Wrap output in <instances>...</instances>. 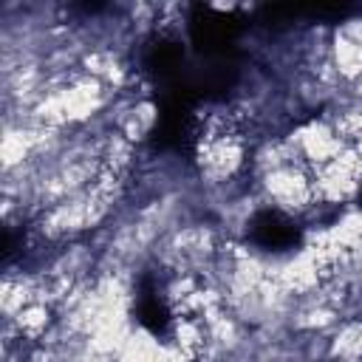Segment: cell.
Here are the masks:
<instances>
[{
  "mask_svg": "<svg viewBox=\"0 0 362 362\" xmlns=\"http://www.w3.org/2000/svg\"><path fill=\"white\" fill-rule=\"evenodd\" d=\"M187 28L198 57H221V54H232V45L240 34V17L229 11H218L204 3H192Z\"/></svg>",
  "mask_w": 362,
  "mask_h": 362,
  "instance_id": "1",
  "label": "cell"
},
{
  "mask_svg": "<svg viewBox=\"0 0 362 362\" xmlns=\"http://www.w3.org/2000/svg\"><path fill=\"white\" fill-rule=\"evenodd\" d=\"M249 240L260 249H272V252H283V249H294L300 243V229L291 218H286L277 209H263L249 221Z\"/></svg>",
  "mask_w": 362,
  "mask_h": 362,
  "instance_id": "3",
  "label": "cell"
},
{
  "mask_svg": "<svg viewBox=\"0 0 362 362\" xmlns=\"http://www.w3.org/2000/svg\"><path fill=\"white\" fill-rule=\"evenodd\" d=\"M184 82L198 99H223L238 82V59L235 54L198 57L195 62H187Z\"/></svg>",
  "mask_w": 362,
  "mask_h": 362,
  "instance_id": "2",
  "label": "cell"
},
{
  "mask_svg": "<svg viewBox=\"0 0 362 362\" xmlns=\"http://www.w3.org/2000/svg\"><path fill=\"white\" fill-rule=\"evenodd\" d=\"M141 65L147 71V76L156 82V85H164V82H173L184 74L187 68V54L181 48L178 40L173 37H158V40H150L144 54H141Z\"/></svg>",
  "mask_w": 362,
  "mask_h": 362,
  "instance_id": "4",
  "label": "cell"
},
{
  "mask_svg": "<svg viewBox=\"0 0 362 362\" xmlns=\"http://www.w3.org/2000/svg\"><path fill=\"white\" fill-rule=\"evenodd\" d=\"M136 317H139V322H141L150 334H156V337L167 334V328H170V311H167V305H164V300H161L158 286L153 283V277H144L141 286H139Z\"/></svg>",
  "mask_w": 362,
  "mask_h": 362,
  "instance_id": "5",
  "label": "cell"
}]
</instances>
